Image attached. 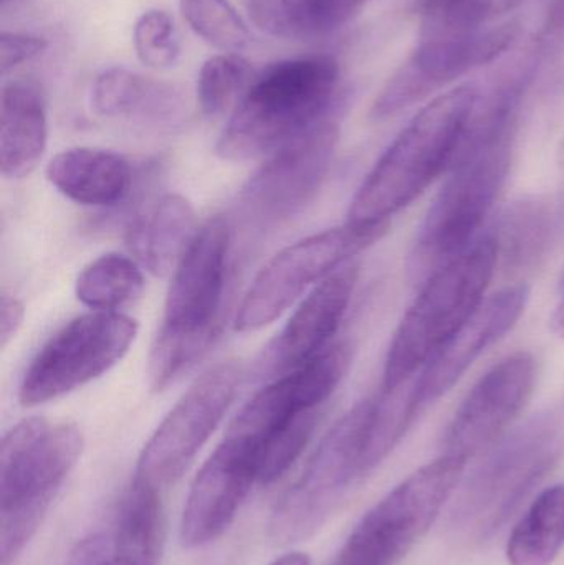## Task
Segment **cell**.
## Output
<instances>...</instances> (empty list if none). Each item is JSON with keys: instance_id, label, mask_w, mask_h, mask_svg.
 <instances>
[{"instance_id": "6da1fadb", "label": "cell", "mask_w": 564, "mask_h": 565, "mask_svg": "<svg viewBox=\"0 0 564 565\" xmlns=\"http://www.w3.org/2000/svg\"><path fill=\"white\" fill-rule=\"evenodd\" d=\"M523 88L509 79L489 95L479 92L449 175L417 231L407 264L414 281H426L477 241L512 166Z\"/></svg>"}, {"instance_id": "7a4b0ae2", "label": "cell", "mask_w": 564, "mask_h": 565, "mask_svg": "<svg viewBox=\"0 0 564 565\" xmlns=\"http://www.w3.org/2000/svg\"><path fill=\"white\" fill-rule=\"evenodd\" d=\"M479 88L462 85L427 103L396 136L358 188L347 224H391L437 178L449 171L459 151Z\"/></svg>"}, {"instance_id": "3957f363", "label": "cell", "mask_w": 564, "mask_h": 565, "mask_svg": "<svg viewBox=\"0 0 564 565\" xmlns=\"http://www.w3.org/2000/svg\"><path fill=\"white\" fill-rule=\"evenodd\" d=\"M340 65L330 55L301 56L254 76L215 145L224 161L265 158L337 109Z\"/></svg>"}, {"instance_id": "277c9868", "label": "cell", "mask_w": 564, "mask_h": 565, "mask_svg": "<svg viewBox=\"0 0 564 565\" xmlns=\"http://www.w3.org/2000/svg\"><path fill=\"white\" fill-rule=\"evenodd\" d=\"M76 425L30 417L0 445V565H13L42 526L60 488L82 458Z\"/></svg>"}, {"instance_id": "5b68a950", "label": "cell", "mask_w": 564, "mask_h": 565, "mask_svg": "<svg viewBox=\"0 0 564 565\" xmlns=\"http://www.w3.org/2000/svg\"><path fill=\"white\" fill-rule=\"evenodd\" d=\"M499 262L496 237L486 235L423 282L391 341L383 391L416 377L472 318L486 299Z\"/></svg>"}, {"instance_id": "8992f818", "label": "cell", "mask_w": 564, "mask_h": 565, "mask_svg": "<svg viewBox=\"0 0 564 565\" xmlns=\"http://www.w3.org/2000/svg\"><path fill=\"white\" fill-rule=\"evenodd\" d=\"M564 431L553 418L530 422L507 438L462 488L450 531L464 543L490 540L562 457Z\"/></svg>"}, {"instance_id": "52a82bcc", "label": "cell", "mask_w": 564, "mask_h": 565, "mask_svg": "<svg viewBox=\"0 0 564 565\" xmlns=\"http://www.w3.org/2000/svg\"><path fill=\"white\" fill-rule=\"evenodd\" d=\"M467 461L450 455L421 467L377 501L331 565H396L429 533L462 481Z\"/></svg>"}, {"instance_id": "ba28073f", "label": "cell", "mask_w": 564, "mask_h": 565, "mask_svg": "<svg viewBox=\"0 0 564 565\" xmlns=\"http://www.w3.org/2000/svg\"><path fill=\"white\" fill-rule=\"evenodd\" d=\"M373 398L347 412L308 460L304 473L275 508L270 534L278 544L297 543L317 533L364 471Z\"/></svg>"}, {"instance_id": "9c48e42d", "label": "cell", "mask_w": 564, "mask_h": 565, "mask_svg": "<svg viewBox=\"0 0 564 565\" xmlns=\"http://www.w3.org/2000/svg\"><path fill=\"white\" fill-rule=\"evenodd\" d=\"M390 225L357 227L344 224L301 238L278 252L245 292L235 318V331H260L277 321L308 289L380 242Z\"/></svg>"}, {"instance_id": "30bf717a", "label": "cell", "mask_w": 564, "mask_h": 565, "mask_svg": "<svg viewBox=\"0 0 564 565\" xmlns=\"http://www.w3.org/2000/svg\"><path fill=\"white\" fill-rule=\"evenodd\" d=\"M138 321L116 311H92L63 326L23 374L19 401L36 407L65 397L115 367L135 342Z\"/></svg>"}, {"instance_id": "8fae6325", "label": "cell", "mask_w": 564, "mask_h": 565, "mask_svg": "<svg viewBox=\"0 0 564 565\" xmlns=\"http://www.w3.org/2000/svg\"><path fill=\"white\" fill-rule=\"evenodd\" d=\"M241 381L237 361L215 364L195 379L142 448L135 478L159 493L178 483L221 425Z\"/></svg>"}, {"instance_id": "7c38bea8", "label": "cell", "mask_w": 564, "mask_h": 565, "mask_svg": "<svg viewBox=\"0 0 564 565\" xmlns=\"http://www.w3.org/2000/svg\"><path fill=\"white\" fill-rule=\"evenodd\" d=\"M338 109L268 154L242 189L248 217L265 225L300 214L320 192L340 141Z\"/></svg>"}, {"instance_id": "4fadbf2b", "label": "cell", "mask_w": 564, "mask_h": 565, "mask_svg": "<svg viewBox=\"0 0 564 565\" xmlns=\"http://www.w3.org/2000/svg\"><path fill=\"white\" fill-rule=\"evenodd\" d=\"M262 441L228 428L192 481L179 537L198 550L224 536L260 477Z\"/></svg>"}, {"instance_id": "5bb4252c", "label": "cell", "mask_w": 564, "mask_h": 565, "mask_svg": "<svg viewBox=\"0 0 564 565\" xmlns=\"http://www.w3.org/2000/svg\"><path fill=\"white\" fill-rule=\"evenodd\" d=\"M231 225L222 215L209 218L172 271L159 332L212 344L221 331Z\"/></svg>"}, {"instance_id": "9a60e30c", "label": "cell", "mask_w": 564, "mask_h": 565, "mask_svg": "<svg viewBox=\"0 0 564 565\" xmlns=\"http://www.w3.org/2000/svg\"><path fill=\"white\" fill-rule=\"evenodd\" d=\"M536 382V362L519 351L497 362L457 408L444 438V455L472 460L492 448L520 417Z\"/></svg>"}, {"instance_id": "2e32d148", "label": "cell", "mask_w": 564, "mask_h": 565, "mask_svg": "<svg viewBox=\"0 0 564 565\" xmlns=\"http://www.w3.org/2000/svg\"><path fill=\"white\" fill-rule=\"evenodd\" d=\"M517 22L482 30L466 39L419 42L416 52L391 76L373 108L377 121L391 118L447 83L499 58L519 39Z\"/></svg>"}, {"instance_id": "e0dca14e", "label": "cell", "mask_w": 564, "mask_h": 565, "mask_svg": "<svg viewBox=\"0 0 564 565\" xmlns=\"http://www.w3.org/2000/svg\"><path fill=\"white\" fill-rule=\"evenodd\" d=\"M351 355L347 342L331 344L307 364L265 385L244 405L228 428L264 441L300 415L320 411L347 375Z\"/></svg>"}, {"instance_id": "ac0fdd59", "label": "cell", "mask_w": 564, "mask_h": 565, "mask_svg": "<svg viewBox=\"0 0 564 565\" xmlns=\"http://www.w3.org/2000/svg\"><path fill=\"white\" fill-rule=\"evenodd\" d=\"M358 277V265L348 264L311 288L265 351L258 364L262 379L274 381L330 348L331 338L337 334L353 299Z\"/></svg>"}, {"instance_id": "d6986e66", "label": "cell", "mask_w": 564, "mask_h": 565, "mask_svg": "<svg viewBox=\"0 0 564 565\" xmlns=\"http://www.w3.org/2000/svg\"><path fill=\"white\" fill-rule=\"evenodd\" d=\"M529 298V286L513 285L483 299L472 318L417 375L423 408L446 395L487 349L515 328Z\"/></svg>"}, {"instance_id": "ffe728a7", "label": "cell", "mask_w": 564, "mask_h": 565, "mask_svg": "<svg viewBox=\"0 0 564 565\" xmlns=\"http://www.w3.org/2000/svg\"><path fill=\"white\" fill-rule=\"evenodd\" d=\"M89 105L102 118L151 128H174L188 111L184 96L175 86L125 66H111L96 76Z\"/></svg>"}, {"instance_id": "44dd1931", "label": "cell", "mask_w": 564, "mask_h": 565, "mask_svg": "<svg viewBox=\"0 0 564 565\" xmlns=\"http://www.w3.org/2000/svg\"><path fill=\"white\" fill-rule=\"evenodd\" d=\"M49 141L46 99L39 83L13 79L0 95V172L19 181L35 171Z\"/></svg>"}, {"instance_id": "7402d4cb", "label": "cell", "mask_w": 564, "mask_h": 565, "mask_svg": "<svg viewBox=\"0 0 564 565\" xmlns=\"http://www.w3.org/2000/svg\"><path fill=\"white\" fill-rule=\"evenodd\" d=\"M198 231L191 201L181 194H166L136 215L126 241L139 265L155 277H166L175 270Z\"/></svg>"}, {"instance_id": "603a6c76", "label": "cell", "mask_w": 564, "mask_h": 565, "mask_svg": "<svg viewBox=\"0 0 564 565\" xmlns=\"http://www.w3.org/2000/svg\"><path fill=\"white\" fill-rule=\"evenodd\" d=\"M53 188L86 207H113L131 191L132 169L118 152L72 148L58 152L46 168Z\"/></svg>"}, {"instance_id": "cb8c5ba5", "label": "cell", "mask_w": 564, "mask_h": 565, "mask_svg": "<svg viewBox=\"0 0 564 565\" xmlns=\"http://www.w3.org/2000/svg\"><path fill=\"white\" fill-rule=\"evenodd\" d=\"M558 231V209L550 199H522L509 207L493 235L499 258L513 270H532L552 250Z\"/></svg>"}, {"instance_id": "d4e9b609", "label": "cell", "mask_w": 564, "mask_h": 565, "mask_svg": "<svg viewBox=\"0 0 564 565\" xmlns=\"http://www.w3.org/2000/svg\"><path fill=\"white\" fill-rule=\"evenodd\" d=\"M159 491L132 478L119 504L113 556L125 565H159L162 553V508Z\"/></svg>"}, {"instance_id": "484cf974", "label": "cell", "mask_w": 564, "mask_h": 565, "mask_svg": "<svg viewBox=\"0 0 564 565\" xmlns=\"http://www.w3.org/2000/svg\"><path fill=\"white\" fill-rule=\"evenodd\" d=\"M564 547V484L546 488L530 504L507 543L509 565H552Z\"/></svg>"}, {"instance_id": "4316f807", "label": "cell", "mask_w": 564, "mask_h": 565, "mask_svg": "<svg viewBox=\"0 0 564 565\" xmlns=\"http://www.w3.org/2000/svg\"><path fill=\"white\" fill-rule=\"evenodd\" d=\"M145 289L138 262L121 254H105L83 268L75 295L92 311H116L135 301Z\"/></svg>"}, {"instance_id": "83f0119b", "label": "cell", "mask_w": 564, "mask_h": 565, "mask_svg": "<svg viewBox=\"0 0 564 565\" xmlns=\"http://www.w3.org/2000/svg\"><path fill=\"white\" fill-rule=\"evenodd\" d=\"M423 411L417 375L397 387L383 391L373 398L370 427H368L364 471L376 468L403 440L417 414Z\"/></svg>"}, {"instance_id": "f1b7e54d", "label": "cell", "mask_w": 564, "mask_h": 565, "mask_svg": "<svg viewBox=\"0 0 564 565\" xmlns=\"http://www.w3.org/2000/svg\"><path fill=\"white\" fill-rule=\"evenodd\" d=\"M248 19L262 32L285 40H311L331 33L328 0H244Z\"/></svg>"}, {"instance_id": "f546056e", "label": "cell", "mask_w": 564, "mask_h": 565, "mask_svg": "<svg viewBox=\"0 0 564 565\" xmlns=\"http://www.w3.org/2000/svg\"><path fill=\"white\" fill-rule=\"evenodd\" d=\"M492 19L493 0H423L419 42L466 39Z\"/></svg>"}, {"instance_id": "4dcf8cb0", "label": "cell", "mask_w": 564, "mask_h": 565, "mask_svg": "<svg viewBox=\"0 0 564 565\" xmlns=\"http://www.w3.org/2000/svg\"><path fill=\"white\" fill-rule=\"evenodd\" d=\"M182 17L209 45L238 53L251 43V30L228 0H181Z\"/></svg>"}, {"instance_id": "1f68e13d", "label": "cell", "mask_w": 564, "mask_h": 565, "mask_svg": "<svg viewBox=\"0 0 564 565\" xmlns=\"http://www.w3.org/2000/svg\"><path fill=\"white\" fill-rule=\"evenodd\" d=\"M254 79L251 63L238 53L211 56L198 78V102L202 113L219 116L237 105Z\"/></svg>"}, {"instance_id": "d6a6232c", "label": "cell", "mask_w": 564, "mask_h": 565, "mask_svg": "<svg viewBox=\"0 0 564 565\" xmlns=\"http://www.w3.org/2000/svg\"><path fill=\"white\" fill-rule=\"evenodd\" d=\"M320 411L300 415L285 427L278 428L262 441L260 477L258 484H272L280 480L291 465L300 458L313 437Z\"/></svg>"}, {"instance_id": "836d02e7", "label": "cell", "mask_w": 564, "mask_h": 565, "mask_svg": "<svg viewBox=\"0 0 564 565\" xmlns=\"http://www.w3.org/2000/svg\"><path fill=\"white\" fill-rule=\"evenodd\" d=\"M132 43L138 58L151 68H169L181 55L174 20L164 10H148L136 20Z\"/></svg>"}, {"instance_id": "e575fe53", "label": "cell", "mask_w": 564, "mask_h": 565, "mask_svg": "<svg viewBox=\"0 0 564 565\" xmlns=\"http://www.w3.org/2000/svg\"><path fill=\"white\" fill-rule=\"evenodd\" d=\"M49 49V42L43 36L23 32H2L0 35V72L15 70L36 56L43 55Z\"/></svg>"}, {"instance_id": "d590c367", "label": "cell", "mask_w": 564, "mask_h": 565, "mask_svg": "<svg viewBox=\"0 0 564 565\" xmlns=\"http://www.w3.org/2000/svg\"><path fill=\"white\" fill-rule=\"evenodd\" d=\"M68 565H123L113 557L111 536L92 534L79 541L70 556Z\"/></svg>"}, {"instance_id": "8d00e7d4", "label": "cell", "mask_w": 564, "mask_h": 565, "mask_svg": "<svg viewBox=\"0 0 564 565\" xmlns=\"http://www.w3.org/2000/svg\"><path fill=\"white\" fill-rule=\"evenodd\" d=\"M25 319L22 301L13 295L2 292L0 296V348L6 349L15 338Z\"/></svg>"}, {"instance_id": "74e56055", "label": "cell", "mask_w": 564, "mask_h": 565, "mask_svg": "<svg viewBox=\"0 0 564 565\" xmlns=\"http://www.w3.org/2000/svg\"><path fill=\"white\" fill-rule=\"evenodd\" d=\"M546 30L552 33L564 32V0H552L546 12Z\"/></svg>"}, {"instance_id": "f35d334b", "label": "cell", "mask_w": 564, "mask_h": 565, "mask_svg": "<svg viewBox=\"0 0 564 565\" xmlns=\"http://www.w3.org/2000/svg\"><path fill=\"white\" fill-rule=\"evenodd\" d=\"M270 565H311V561L305 553H287Z\"/></svg>"}, {"instance_id": "ab89813d", "label": "cell", "mask_w": 564, "mask_h": 565, "mask_svg": "<svg viewBox=\"0 0 564 565\" xmlns=\"http://www.w3.org/2000/svg\"><path fill=\"white\" fill-rule=\"evenodd\" d=\"M550 328L558 338L564 339V299L553 311L552 318H550Z\"/></svg>"}, {"instance_id": "60d3db41", "label": "cell", "mask_w": 564, "mask_h": 565, "mask_svg": "<svg viewBox=\"0 0 564 565\" xmlns=\"http://www.w3.org/2000/svg\"><path fill=\"white\" fill-rule=\"evenodd\" d=\"M522 2L523 0H493V13H496V17L506 15Z\"/></svg>"}, {"instance_id": "b9f144b4", "label": "cell", "mask_w": 564, "mask_h": 565, "mask_svg": "<svg viewBox=\"0 0 564 565\" xmlns=\"http://www.w3.org/2000/svg\"><path fill=\"white\" fill-rule=\"evenodd\" d=\"M560 161H562L564 164V139L562 146H560Z\"/></svg>"}, {"instance_id": "7bdbcfd3", "label": "cell", "mask_w": 564, "mask_h": 565, "mask_svg": "<svg viewBox=\"0 0 564 565\" xmlns=\"http://www.w3.org/2000/svg\"><path fill=\"white\" fill-rule=\"evenodd\" d=\"M10 2H13V0H2V9L6 10Z\"/></svg>"}, {"instance_id": "ee69618b", "label": "cell", "mask_w": 564, "mask_h": 565, "mask_svg": "<svg viewBox=\"0 0 564 565\" xmlns=\"http://www.w3.org/2000/svg\"><path fill=\"white\" fill-rule=\"evenodd\" d=\"M560 291H562V295H564V274L562 277V281H560Z\"/></svg>"}]
</instances>
